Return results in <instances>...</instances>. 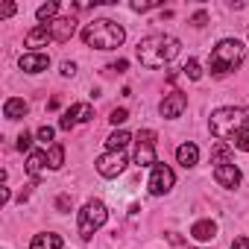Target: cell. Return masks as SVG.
Here are the masks:
<instances>
[{
  "mask_svg": "<svg viewBox=\"0 0 249 249\" xmlns=\"http://www.w3.org/2000/svg\"><path fill=\"white\" fill-rule=\"evenodd\" d=\"M56 15H59V3H56V0H50V3H44V6H38V9H36L38 24H53V21H56Z\"/></svg>",
  "mask_w": 249,
  "mask_h": 249,
  "instance_id": "cell-21",
  "label": "cell"
},
{
  "mask_svg": "<svg viewBox=\"0 0 249 249\" xmlns=\"http://www.w3.org/2000/svg\"><path fill=\"white\" fill-rule=\"evenodd\" d=\"M15 147H18L21 153H30V150H33V135H30V132L24 129V132L18 135V144H15Z\"/></svg>",
  "mask_w": 249,
  "mask_h": 249,
  "instance_id": "cell-26",
  "label": "cell"
},
{
  "mask_svg": "<svg viewBox=\"0 0 249 249\" xmlns=\"http://www.w3.org/2000/svg\"><path fill=\"white\" fill-rule=\"evenodd\" d=\"M18 65H21V71L24 73H41V71H47L50 68V56L47 53H24L21 59H18Z\"/></svg>",
  "mask_w": 249,
  "mask_h": 249,
  "instance_id": "cell-13",
  "label": "cell"
},
{
  "mask_svg": "<svg viewBox=\"0 0 249 249\" xmlns=\"http://www.w3.org/2000/svg\"><path fill=\"white\" fill-rule=\"evenodd\" d=\"M94 117V106L91 103H73L62 117H59V129L62 132H71L73 126H79V123H88Z\"/></svg>",
  "mask_w": 249,
  "mask_h": 249,
  "instance_id": "cell-8",
  "label": "cell"
},
{
  "mask_svg": "<svg viewBox=\"0 0 249 249\" xmlns=\"http://www.w3.org/2000/svg\"><path fill=\"white\" fill-rule=\"evenodd\" d=\"M30 249H62V237L53 231H41L30 240Z\"/></svg>",
  "mask_w": 249,
  "mask_h": 249,
  "instance_id": "cell-19",
  "label": "cell"
},
{
  "mask_svg": "<svg viewBox=\"0 0 249 249\" xmlns=\"http://www.w3.org/2000/svg\"><path fill=\"white\" fill-rule=\"evenodd\" d=\"M182 71H185V76H188V79H199V76H202V68H199V62H196V59H188Z\"/></svg>",
  "mask_w": 249,
  "mask_h": 249,
  "instance_id": "cell-24",
  "label": "cell"
},
{
  "mask_svg": "<svg viewBox=\"0 0 249 249\" xmlns=\"http://www.w3.org/2000/svg\"><path fill=\"white\" fill-rule=\"evenodd\" d=\"M27 111H30V103L24 97H9L3 103V117L6 120H21V117H27Z\"/></svg>",
  "mask_w": 249,
  "mask_h": 249,
  "instance_id": "cell-17",
  "label": "cell"
},
{
  "mask_svg": "<svg viewBox=\"0 0 249 249\" xmlns=\"http://www.w3.org/2000/svg\"><path fill=\"white\" fill-rule=\"evenodd\" d=\"M243 59H246L243 41L223 38V41H217V47L208 56V71H211V76H229V73H234L243 65Z\"/></svg>",
  "mask_w": 249,
  "mask_h": 249,
  "instance_id": "cell-3",
  "label": "cell"
},
{
  "mask_svg": "<svg viewBox=\"0 0 249 249\" xmlns=\"http://www.w3.org/2000/svg\"><path fill=\"white\" fill-rule=\"evenodd\" d=\"M62 164H65V147L62 144H50V150H47V167L50 170H62Z\"/></svg>",
  "mask_w": 249,
  "mask_h": 249,
  "instance_id": "cell-22",
  "label": "cell"
},
{
  "mask_svg": "<svg viewBox=\"0 0 249 249\" xmlns=\"http://www.w3.org/2000/svg\"><path fill=\"white\" fill-rule=\"evenodd\" d=\"M173 185H176V173H173L164 161H159V164L150 170L147 191H150L153 196H164V194H170V191H173Z\"/></svg>",
  "mask_w": 249,
  "mask_h": 249,
  "instance_id": "cell-7",
  "label": "cell"
},
{
  "mask_svg": "<svg viewBox=\"0 0 249 249\" xmlns=\"http://www.w3.org/2000/svg\"><path fill=\"white\" fill-rule=\"evenodd\" d=\"M56 205H59L62 211H68V205H71V199H68V196H59V199H56Z\"/></svg>",
  "mask_w": 249,
  "mask_h": 249,
  "instance_id": "cell-33",
  "label": "cell"
},
{
  "mask_svg": "<svg viewBox=\"0 0 249 249\" xmlns=\"http://www.w3.org/2000/svg\"><path fill=\"white\" fill-rule=\"evenodd\" d=\"M229 249H249V237H234V243Z\"/></svg>",
  "mask_w": 249,
  "mask_h": 249,
  "instance_id": "cell-31",
  "label": "cell"
},
{
  "mask_svg": "<svg viewBox=\"0 0 249 249\" xmlns=\"http://www.w3.org/2000/svg\"><path fill=\"white\" fill-rule=\"evenodd\" d=\"M214 182L226 191H234L240 188V167L234 161H223V164H214Z\"/></svg>",
  "mask_w": 249,
  "mask_h": 249,
  "instance_id": "cell-10",
  "label": "cell"
},
{
  "mask_svg": "<svg viewBox=\"0 0 249 249\" xmlns=\"http://www.w3.org/2000/svg\"><path fill=\"white\" fill-rule=\"evenodd\" d=\"M191 24H194V27H205V24H208V15H205V12H196V15L191 18Z\"/></svg>",
  "mask_w": 249,
  "mask_h": 249,
  "instance_id": "cell-29",
  "label": "cell"
},
{
  "mask_svg": "<svg viewBox=\"0 0 249 249\" xmlns=\"http://www.w3.org/2000/svg\"><path fill=\"white\" fill-rule=\"evenodd\" d=\"M106 220H108L106 202H103V199H88V202L79 208V214H76V231H79V237H82V240H91V237L106 226Z\"/></svg>",
  "mask_w": 249,
  "mask_h": 249,
  "instance_id": "cell-5",
  "label": "cell"
},
{
  "mask_svg": "<svg viewBox=\"0 0 249 249\" xmlns=\"http://www.w3.org/2000/svg\"><path fill=\"white\" fill-rule=\"evenodd\" d=\"M135 164L138 167H156L159 159H156V132L153 129H141L135 135Z\"/></svg>",
  "mask_w": 249,
  "mask_h": 249,
  "instance_id": "cell-6",
  "label": "cell"
},
{
  "mask_svg": "<svg viewBox=\"0 0 249 249\" xmlns=\"http://www.w3.org/2000/svg\"><path fill=\"white\" fill-rule=\"evenodd\" d=\"M82 41L94 50H117L123 41H126V30L120 24L108 21V18H97L91 24H85L82 30Z\"/></svg>",
  "mask_w": 249,
  "mask_h": 249,
  "instance_id": "cell-4",
  "label": "cell"
},
{
  "mask_svg": "<svg viewBox=\"0 0 249 249\" xmlns=\"http://www.w3.org/2000/svg\"><path fill=\"white\" fill-rule=\"evenodd\" d=\"M135 53H138V62H141L144 68L156 71V68H164V65H170V62H173V59L182 53V44H179V38H173V36L156 33V36H147V38H141Z\"/></svg>",
  "mask_w": 249,
  "mask_h": 249,
  "instance_id": "cell-1",
  "label": "cell"
},
{
  "mask_svg": "<svg viewBox=\"0 0 249 249\" xmlns=\"http://www.w3.org/2000/svg\"><path fill=\"white\" fill-rule=\"evenodd\" d=\"M108 120L114 123V126H120V123H126V120H129V111H126V108H111Z\"/></svg>",
  "mask_w": 249,
  "mask_h": 249,
  "instance_id": "cell-25",
  "label": "cell"
},
{
  "mask_svg": "<svg viewBox=\"0 0 249 249\" xmlns=\"http://www.w3.org/2000/svg\"><path fill=\"white\" fill-rule=\"evenodd\" d=\"M50 27V33H53V41H59V44H65V41H71L73 36H76V21L73 18H56L53 24H47Z\"/></svg>",
  "mask_w": 249,
  "mask_h": 249,
  "instance_id": "cell-14",
  "label": "cell"
},
{
  "mask_svg": "<svg viewBox=\"0 0 249 249\" xmlns=\"http://www.w3.org/2000/svg\"><path fill=\"white\" fill-rule=\"evenodd\" d=\"M111 71H117V73H120V71H126V62H123V59H120L117 65H111Z\"/></svg>",
  "mask_w": 249,
  "mask_h": 249,
  "instance_id": "cell-34",
  "label": "cell"
},
{
  "mask_svg": "<svg viewBox=\"0 0 249 249\" xmlns=\"http://www.w3.org/2000/svg\"><path fill=\"white\" fill-rule=\"evenodd\" d=\"M191 237L199 240V243L214 240V237H217V223H214V220H196V223L191 226Z\"/></svg>",
  "mask_w": 249,
  "mask_h": 249,
  "instance_id": "cell-18",
  "label": "cell"
},
{
  "mask_svg": "<svg viewBox=\"0 0 249 249\" xmlns=\"http://www.w3.org/2000/svg\"><path fill=\"white\" fill-rule=\"evenodd\" d=\"M53 41V33H50V27L47 24H38V27H33L27 36H24V44L27 47H33V53H41L38 47H47Z\"/></svg>",
  "mask_w": 249,
  "mask_h": 249,
  "instance_id": "cell-12",
  "label": "cell"
},
{
  "mask_svg": "<svg viewBox=\"0 0 249 249\" xmlns=\"http://www.w3.org/2000/svg\"><path fill=\"white\" fill-rule=\"evenodd\" d=\"M129 141H132V135H129V132L114 129V132L106 138V150H111V153H123V147H126Z\"/></svg>",
  "mask_w": 249,
  "mask_h": 249,
  "instance_id": "cell-20",
  "label": "cell"
},
{
  "mask_svg": "<svg viewBox=\"0 0 249 249\" xmlns=\"http://www.w3.org/2000/svg\"><path fill=\"white\" fill-rule=\"evenodd\" d=\"M15 15V3H6V6H0V18H12Z\"/></svg>",
  "mask_w": 249,
  "mask_h": 249,
  "instance_id": "cell-32",
  "label": "cell"
},
{
  "mask_svg": "<svg viewBox=\"0 0 249 249\" xmlns=\"http://www.w3.org/2000/svg\"><path fill=\"white\" fill-rule=\"evenodd\" d=\"M229 144H231L234 150H240V153H249V126H243V129L229 141Z\"/></svg>",
  "mask_w": 249,
  "mask_h": 249,
  "instance_id": "cell-23",
  "label": "cell"
},
{
  "mask_svg": "<svg viewBox=\"0 0 249 249\" xmlns=\"http://www.w3.org/2000/svg\"><path fill=\"white\" fill-rule=\"evenodd\" d=\"M27 173H30V179H33V182H41V179H44V173H47V153L33 150V153H30V159H27Z\"/></svg>",
  "mask_w": 249,
  "mask_h": 249,
  "instance_id": "cell-15",
  "label": "cell"
},
{
  "mask_svg": "<svg viewBox=\"0 0 249 249\" xmlns=\"http://www.w3.org/2000/svg\"><path fill=\"white\" fill-rule=\"evenodd\" d=\"M76 73V65L73 62H62V76H73Z\"/></svg>",
  "mask_w": 249,
  "mask_h": 249,
  "instance_id": "cell-30",
  "label": "cell"
},
{
  "mask_svg": "<svg viewBox=\"0 0 249 249\" xmlns=\"http://www.w3.org/2000/svg\"><path fill=\"white\" fill-rule=\"evenodd\" d=\"M94 167H97L100 176L114 179V176H120L123 170H126V156H123V153H111V150H106L103 156H97Z\"/></svg>",
  "mask_w": 249,
  "mask_h": 249,
  "instance_id": "cell-9",
  "label": "cell"
},
{
  "mask_svg": "<svg viewBox=\"0 0 249 249\" xmlns=\"http://www.w3.org/2000/svg\"><path fill=\"white\" fill-rule=\"evenodd\" d=\"M243 126H249V108L246 106H223V108H214L211 117H208V129L217 141H231Z\"/></svg>",
  "mask_w": 249,
  "mask_h": 249,
  "instance_id": "cell-2",
  "label": "cell"
},
{
  "mask_svg": "<svg viewBox=\"0 0 249 249\" xmlns=\"http://www.w3.org/2000/svg\"><path fill=\"white\" fill-rule=\"evenodd\" d=\"M36 135H38V141H41V144H50V141H53V135H56V132H53V126H41V129H38V132H36Z\"/></svg>",
  "mask_w": 249,
  "mask_h": 249,
  "instance_id": "cell-27",
  "label": "cell"
},
{
  "mask_svg": "<svg viewBox=\"0 0 249 249\" xmlns=\"http://www.w3.org/2000/svg\"><path fill=\"white\" fill-rule=\"evenodd\" d=\"M185 108H188V94H182V91H170V94L161 100V106H159V111H161L164 120H176V117H182Z\"/></svg>",
  "mask_w": 249,
  "mask_h": 249,
  "instance_id": "cell-11",
  "label": "cell"
},
{
  "mask_svg": "<svg viewBox=\"0 0 249 249\" xmlns=\"http://www.w3.org/2000/svg\"><path fill=\"white\" fill-rule=\"evenodd\" d=\"M156 6H161V3H141V0H138V3H132L135 12H150V9H156Z\"/></svg>",
  "mask_w": 249,
  "mask_h": 249,
  "instance_id": "cell-28",
  "label": "cell"
},
{
  "mask_svg": "<svg viewBox=\"0 0 249 249\" xmlns=\"http://www.w3.org/2000/svg\"><path fill=\"white\" fill-rule=\"evenodd\" d=\"M176 161L188 170V167H196V161H199V147L194 144V141H185V144H179L176 147Z\"/></svg>",
  "mask_w": 249,
  "mask_h": 249,
  "instance_id": "cell-16",
  "label": "cell"
}]
</instances>
